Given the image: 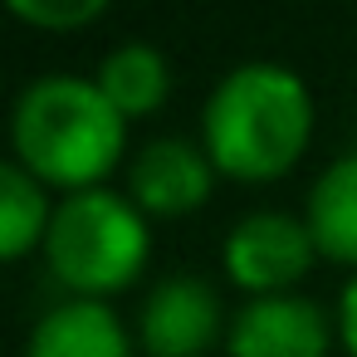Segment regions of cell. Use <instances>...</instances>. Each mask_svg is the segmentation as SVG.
Listing matches in <instances>:
<instances>
[{
	"label": "cell",
	"instance_id": "obj_1",
	"mask_svg": "<svg viewBox=\"0 0 357 357\" xmlns=\"http://www.w3.org/2000/svg\"><path fill=\"white\" fill-rule=\"evenodd\" d=\"M206 157L235 181L284 176L313 137V98L284 64H240L206 98Z\"/></svg>",
	"mask_w": 357,
	"mask_h": 357
},
{
	"label": "cell",
	"instance_id": "obj_2",
	"mask_svg": "<svg viewBox=\"0 0 357 357\" xmlns=\"http://www.w3.org/2000/svg\"><path fill=\"white\" fill-rule=\"evenodd\" d=\"M10 137L20 167L45 181L74 191H93L123 157L128 118L103 98L98 79L50 74L35 79L10 113Z\"/></svg>",
	"mask_w": 357,
	"mask_h": 357
},
{
	"label": "cell",
	"instance_id": "obj_3",
	"mask_svg": "<svg viewBox=\"0 0 357 357\" xmlns=\"http://www.w3.org/2000/svg\"><path fill=\"white\" fill-rule=\"evenodd\" d=\"M45 259L64 289L79 298H103L128 289L142 264H147V225L132 201L118 191H74L59 201L50 235H45Z\"/></svg>",
	"mask_w": 357,
	"mask_h": 357
},
{
	"label": "cell",
	"instance_id": "obj_4",
	"mask_svg": "<svg viewBox=\"0 0 357 357\" xmlns=\"http://www.w3.org/2000/svg\"><path fill=\"white\" fill-rule=\"evenodd\" d=\"M313 255H318V245H313L308 225L284 211H255L225 235V274L240 289H250L255 298H269V294H284L289 284H298L308 274Z\"/></svg>",
	"mask_w": 357,
	"mask_h": 357
},
{
	"label": "cell",
	"instance_id": "obj_5",
	"mask_svg": "<svg viewBox=\"0 0 357 357\" xmlns=\"http://www.w3.org/2000/svg\"><path fill=\"white\" fill-rule=\"evenodd\" d=\"M220 337V298L196 274L162 279L142 303V347L152 357H201Z\"/></svg>",
	"mask_w": 357,
	"mask_h": 357
},
{
	"label": "cell",
	"instance_id": "obj_6",
	"mask_svg": "<svg viewBox=\"0 0 357 357\" xmlns=\"http://www.w3.org/2000/svg\"><path fill=\"white\" fill-rule=\"evenodd\" d=\"M328 318L313 298L298 294H269L250 298L225 337L230 357H323L328 352Z\"/></svg>",
	"mask_w": 357,
	"mask_h": 357
},
{
	"label": "cell",
	"instance_id": "obj_7",
	"mask_svg": "<svg viewBox=\"0 0 357 357\" xmlns=\"http://www.w3.org/2000/svg\"><path fill=\"white\" fill-rule=\"evenodd\" d=\"M211 157L181 137L147 142L132 162V201L152 215H186L211 196Z\"/></svg>",
	"mask_w": 357,
	"mask_h": 357
},
{
	"label": "cell",
	"instance_id": "obj_8",
	"mask_svg": "<svg viewBox=\"0 0 357 357\" xmlns=\"http://www.w3.org/2000/svg\"><path fill=\"white\" fill-rule=\"evenodd\" d=\"M25 357H132V342L108 303L69 298L35 323Z\"/></svg>",
	"mask_w": 357,
	"mask_h": 357
},
{
	"label": "cell",
	"instance_id": "obj_9",
	"mask_svg": "<svg viewBox=\"0 0 357 357\" xmlns=\"http://www.w3.org/2000/svg\"><path fill=\"white\" fill-rule=\"evenodd\" d=\"M303 225L318 245V255L337 264H357V152L337 157L308 191Z\"/></svg>",
	"mask_w": 357,
	"mask_h": 357
},
{
	"label": "cell",
	"instance_id": "obj_10",
	"mask_svg": "<svg viewBox=\"0 0 357 357\" xmlns=\"http://www.w3.org/2000/svg\"><path fill=\"white\" fill-rule=\"evenodd\" d=\"M98 89L103 98L123 113V118H147L167 103V89H172V74H167V59L152 50V45H118L113 54H103L98 64Z\"/></svg>",
	"mask_w": 357,
	"mask_h": 357
},
{
	"label": "cell",
	"instance_id": "obj_11",
	"mask_svg": "<svg viewBox=\"0 0 357 357\" xmlns=\"http://www.w3.org/2000/svg\"><path fill=\"white\" fill-rule=\"evenodd\" d=\"M50 206H45V181H35L20 162L0 167V255L20 259L50 235Z\"/></svg>",
	"mask_w": 357,
	"mask_h": 357
},
{
	"label": "cell",
	"instance_id": "obj_12",
	"mask_svg": "<svg viewBox=\"0 0 357 357\" xmlns=\"http://www.w3.org/2000/svg\"><path fill=\"white\" fill-rule=\"evenodd\" d=\"M103 10H108L103 0H10V15L40 30H79V25H93Z\"/></svg>",
	"mask_w": 357,
	"mask_h": 357
},
{
	"label": "cell",
	"instance_id": "obj_13",
	"mask_svg": "<svg viewBox=\"0 0 357 357\" xmlns=\"http://www.w3.org/2000/svg\"><path fill=\"white\" fill-rule=\"evenodd\" d=\"M337 333H342L347 352L357 357V274H352V284H347L342 298H337Z\"/></svg>",
	"mask_w": 357,
	"mask_h": 357
}]
</instances>
